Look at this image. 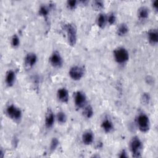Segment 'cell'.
Here are the masks:
<instances>
[{
    "mask_svg": "<svg viewBox=\"0 0 158 158\" xmlns=\"http://www.w3.org/2000/svg\"><path fill=\"white\" fill-rule=\"evenodd\" d=\"M119 157H122V158H123V157H128L125 150L123 149V150H122V151H121V152L120 153Z\"/></svg>",
    "mask_w": 158,
    "mask_h": 158,
    "instance_id": "28",
    "label": "cell"
},
{
    "mask_svg": "<svg viewBox=\"0 0 158 158\" xmlns=\"http://www.w3.org/2000/svg\"><path fill=\"white\" fill-rule=\"evenodd\" d=\"M130 147L133 157H139L141 156V154L143 149V144L138 137L135 136L131 139L130 144Z\"/></svg>",
    "mask_w": 158,
    "mask_h": 158,
    "instance_id": "1",
    "label": "cell"
},
{
    "mask_svg": "<svg viewBox=\"0 0 158 158\" xmlns=\"http://www.w3.org/2000/svg\"><path fill=\"white\" fill-rule=\"evenodd\" d=\"M82 141L83 144L86 145H89L91 144L94 139V135L91 131L88 130L83 133L81 137Z\"/></svg>",
    "mask_w": 158,
    "mask_h": 158,
    "instance_id": "11",
    "label": "cell"
},
{
    "mask_svg": "<svg viewBox=\"0 0 158 158\" xmlns=\"http://www.w3.org/2000/svg\"><path fill=\"white\" fill-rule=\"evenodd\" d=\"M69 74L70 77L72 80L75 81H78L83 77L85 74V71L83 67L78 65H75L70 68Z\"/></svg>",
    "mask_w": 158,
    "mask_h": 158,
    "instance_id": "5",
    "label": "cell"
},
{
    "mask_svg": "<svg viewBox=\"0 0 158 158\" xmlns=\"http://www.w3.org/2000/svg\"><path fill=\"white\" fill-rule=\"evenodd\" d=\"M136 123L139 130L142 132H147L150 127L149 117L144 114H139L136 119Z\"/></svg>",
    "mask_w": 158,
    "mask_h": 158,
    "instance_id": "4",
    "label": "cell"
},
{
    "mask_svg": "<svg viewBox=\"0 0 158 158\" xmlns=\"http://www.w3.org/2000/svg\"><path fill=\"white\" fill-rule=\"evenodd\" d=\"M57 96L58 99L64 103H67L69 99V92L67 90V89L62 88H60L57 90Z\"/></svg>",
    "mask_w": 158,
    "mask_h": 158,
    "instance_id": "9",
    "label": "cell"
},
{
    "mask_svg": "<svg viewBox=\"0 0 158 158\" xmlns=\"http://www.w3.org/2000/svg\"><path fill=\"white\" fill-rule=\"evenodd\" d=\"M57 120L59 123L62 124L65 123L67 120V116L62 111L59 112L57 114Z\"/></svg>",
    "mask_w": 158,
    "mask_h": 158,
    "instance_id": "20",
    "label": "cell"
},
{
    "mask_svg": "<svg viewBox=\"0 0 158 158\" xmlns=\"http://www.w3.org/2000/svg\"><path fill=\"white\" fill-rule=\"evenodd\" d=\"M49 14V9L45 6H41L39 9V14L41 16L46 17Z\"/></svg>",
    "mask_w": 158,
    "mask_h": 158,
    "instance_id": "21",
    "label": "cell"
},
{
    "mask_svg": "<svg viewBox=\"0 0 158 158\" xmlns=\"http://www.w3.org/2000/svg\"><path fill=\"white\" fill-rule=\"evenodd\" d=\"M7 115L14 120H19L22 117L21 110L14 105L9 106L6 109Z\"/></svg>",
    "mask_w": 158,
    "mask_h": 158,
    "instance_id": "6",
    "label": "cell"
},
{
    "mask_svg": "<svg viewBox=\"0 0 158 158\" xmlns=\"http://www.w3.org/2000/svg\"><path fill=\"white\" fill-rule=\"evenodd\" d=\"M101 128L106 133H110L114 128V125L111 120L106 118L101 123Z\"/></svg>",
    "mask_w": 158,
    "mask_h": 158,
    "instance_id": "15",
    "label": "cell"
},
{
    "mask_svg": "<svg viewBox=\"0 0 158 158\" xmlns=\"http://www.w3.org/2000/svg\"><path fill=\"white\" fill-rule=\"evenodd\" d=\"M59 145V141L56 138H53L51 140L50 144V149L51 151H54Z\"/></svg>",
    "mask_w": 158,
    "mask_h": 158,
    "instance_id": "23",
    "label": "cell"
},
{
    "mask_svg": "<svg viewBox=\"0 0 158 158\" xmlns=\"http://www.w3.org/2000/svg\"><path fill=\"white\" fill-rule=\"evenodd\" d=\"M55 122V115L51 110H48L45 117V125L47 128H51Z\"/></svg>",
    "mask_w": 158,
    "mask_h": 158,
    "instance_id": "10",
    "label": "cell"
},
{
    "mask_svg": "<svg viewBox=\"0 0 158 158\" xmlns=\"http://www.w3.org/2000/svg\"><path fill=\"white\" fill-rule=\"evenodd\" d=\"M150 101V96L149 93H143L141 96V101L144 104H148Z\"/></svg>",
    "mask_w": 158,
    "mask_h": 158,
    "instance_id": "26",
    "label": "cell"
},
{
    "mask_svg": "<svg viewBox=\"0 0 158 158\" xmlns=\"http://www.w3.org/2000/svg\"><path fill=\"white\" fill-rule=\"evenodd\" d=\"M74 100H75V104L77 107L78 108L83 107L85 106L86 101V96L81 91H77L75 93Z\"/></svg>",
    "mask_w": 158,
    "mask_h": 158,
    "instance_id": "8",
    "label": "cell"
},
{
    "mask_svg": "<svg viewBox=\"0 0 158 158\" xmlns=\"http://www.w3.org/2000/svg\"><path fill=\"white\" fill-rule=\"evenodd\" d=\"M93 114H94L93 109L92 107L90 106H88L85 107V109H83V114L87 118H90L91 117H92V116L93 115Z\"/></svg>",
    "mask_w": 158,
    "mask_h": 158,
    "instance_id": "19",
    "label": "cell"
},
{
    "mask_svg": "<svg viewBox=\"0 0 158 158\" xmlns=\"http://www.w3.org/2000/svg\"><path fill=\"white\" fill-rule=\"evenodd\" d=\"M138 16L141 19H146L149 16V9L144 6L141 7L138 11Z\"/></svg>",
    "mask_w": 158,
    "mask_h": 158,
    "instance_id": "18",
    "label": "cell"
},
{
    "mask_svg": "<svg viewBox=\"0 0 158 158\" xmlns=\"http://www.w3.org/2000/svg\"><path fill=\"white\" fill-rule=\"evenodd\" d=\"M114 57L115 60L118 64H124L129 59V53L125 48L119 47L115 49L114 52Z\"/></svg>",
    "mask_w": 158,
    "mask_h": 158,
    "instance_id": "2",
    "label": "cell"
},
{
    "mask_svg": "<svg viewBox=\"0 0 158 158\" xmlns=\"http://www.w3.org/2000/svg\"><path fill=\"white\" fill-rule=\"evenodd\" d=\"M25 64L27 66L30 67H33V65H35V64L37 62V56L35 53H33V52L28 53L25 57Z\"/></svg>",
    "mask_w": 158,
    "mask_h": 158,
    "instance_id": "12",
    "label": "cell"
},
{
    "mask_svg": "<svg viewBox=\"0 0 158 158\" xmlns=\"http://www.w3.org/2000/svg\"><path fill=\"white\" fill-rule=\"evenodd\" d=\"M152 7L155 9V10L157 11V9H158V2H157V0L154 1L152 2Z\"/></svg>",
    "mask_w": 158,
    "mask_h": 158,
    "instance_id": "29",
    "label": "cell"
},
{
    "mask_svg": "<svg viewBox=\"0 0 158 158\" xmlns=\"http://www.w3.org/2000/svg\"><path fill=\"white\" fill-rule=\"evenodd\" d=\"M6 83L8 86H12L15 80V73L12 70H9L6 73Z\"/></svg>",
    "mask_w": 158,
    "mask_h": 158,
    "instance_id": "13",
    "label": "cell"
},
{
    "mask_svg": "<svg viewBox=\"0 0 158 158\" xmlns=\"http://www.w3.org/2000/svg\"><path fill=\"white\" fill-rule=\"evenodd\" d=\"M107 21L110 25H113L116 21V17L114 13H110L107 17Z\"/></svg>",
    "mask_w": 158,
    "mask_h": 158,
    "instance_id": "25",
    "label": "cell"
},
{
    "mask_svg": "<svg viewBox=\"0 0 158 158\" xmlns=\"http://www.w3.org/2000/svg\"><path fill=\"white\" fill-rule=\"evenodd\" d=\"M148 40L151 44H156L158 42V32L157 30L152 29L148 32Z\"/></svg>",
    "mask_w": 158,
    "mask_h": 158,
    "instance_id": "14",
    "label": "cell"
},
{
    "mask_svg": "<svg viewBox=\"0 0 158 158\" xmlns=\"http://www.w3.org/2000/svg\"><path fill=\"white\" fill-rule=\"evenodd\" d=\"M77 4V1L75 0H70L67 2V6L69 9L73 10L75 9Z\"/></svg>",
    "mask_w": 158,
    "mask_h": 158,
    "instance_id": "27",
    "label": "cell"
},
{
    "mask_svg": "<svg viewBox=\"0 0 158 158\" xmlns=\"http://www.w3.org/2000/svg\"><path fill=\"white\" fill-rule=\"evenodd\" d=\"M96 22L99 27H100L101 28H104L107 22L106 16L104 14H99L97 17Z\"/></svg>",
    "mask_w": 158,
    "mask_h": 158,
    "instance_id": "16",
    "label": "cell"
},
{
    "mask_svg": "<svg viewBox=\"0 0 158 158\" xmlns=\"http://www.w3.org/2000/svg\"><path fill=\"white\" fill-rule=\"evenodd\" d=\"M49 61H50V63L52 65V66H53L54 67H56V68L60 67L63 64L62 58L60 54L57 51L54 52L51 54V56L49 58Z\"/></svg>",
    "mask_w": 158,
    "mask_h": 158,
    "instance_id": "7",
    "label": "cell"
},
{
    "mask_svg": "<svg viewBox=\"0 0 158 158\" xmlns=\"http://www.w3.org/2000/svg\"><path fill=\"white\" fill-rule=\"evenodd\" d=\"M93 7L96 10H101L104 7V3L101 1H95L93 2Z\"/></svg>",
    "mask_w": 158,
    "mask_h": 158,
    "instance_id": "24",
    "label": "cell"
},
{
    "mask_svg": "<svg viewBox=\"0 0 158 158\" xmlns=\"http://www.w3.org/2000/svg\"><path fill=\"white\" fill-rule=\"evenodd\" d=\"M65 28L67 33V40L69 44L72 46H75L77 39L76 27L73 23H68L65 25Z\"/></svg>",
    "mask_w": 158,
    "mask_h": 158,
    "instance_id": "3",
    "label": "cell"
},
{
    "mask_svg": "<svg viewBox=\"0 0 158 158\" xmlns=\"http://www.w3.org/2000/svg\"><path fill=\"white\" fill-rule=\"evenodd\" d=\"M128 27L125 23H121L119 25L117 29V33L119 36H124L128 32Z\"/></svg>",
    "mask_w": 158,
    "mask_h": 158,
    "instance_id": "17",
    "label": "cell"
},
{
    "mask_svg": "<svg viewBox=\"0 0 158 158\" xmlns=\"http://www.w3.org/2000/svg\"><path fill=\"white\" fill-rule=\"evenodd\" d=\"M20 44V40L19 36L17 35H14L11 39V44L13 47L17 48L19 46Z\"/></svg>",
    "mask_w": 158,
    "mask_h": 158,
    "instance_id": "22",
    "label": "cell"
}]
</instances>
